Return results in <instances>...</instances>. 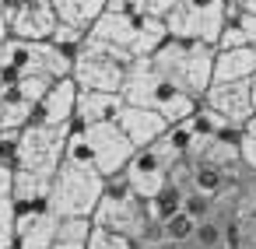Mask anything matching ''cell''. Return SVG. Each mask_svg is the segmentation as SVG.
<instances>
[{"label":"cell","mask_w":256,"mask_h":249,"mask_svg":"<svg viewBox=\"0 0 256 249\" xmlns=\"http://www.w3.org/2000/svg\"><path fill=\"white\" fill-rule=\"evenodd\" d=\"M120 95H123L126 106L151 109V112H158L165 123H182V120H190V116L200 109V98L179 92V88H176L172 81H165L148 60H134V64H130Z\"/></svg>","instance_id":"6da1fadb"},{"label":"cell","mask_w":256,"mask_h":249,"mask_svg":"<svg viewBox=\"0 0 256 249\" xmlns=\"http://www.w3.org/2000/svg\"><path fill=\"white\" fill-rule=\"evenodd\" d=\"M130 137L120 130V123H102V126H70L67 137V162L95 168L102 179L123 176V168L134 158Z\"/></svg>","instance_id":"7a4b0ae2"},{"label":"cell","mask_w":256,"mask_h":249,"mask_svg":"<svg viewBox=\"0 0 256 249\" xmlns=\"http://www.w3.org/2000/svg\"><path fill=\"white\" fill-rule=\"evenodd\" d=\"M148 64L165 81H172L179 92H186L193 98H204L207 88H210V78H214V50L210 46H200V42L165 39L148 56Z\"/></svg>","instance_id":"3957f363"},{"label":"cell","mask_w":256,"mask_h":249,"mask_svg":"<svg viewBox=\"0 0 256 249\" xmlns=\"http://www.w3.org/2000/svg\"><path fill=\"white\" fill-rule=\"evenodd\" d=\"M74 70V56L60 53L53 42H22V39H8L0 46V88H8L22 78H70Z\"/></svg>","instance_id":"277c9868"},{"label":"cell","mask_w":256,"mask_h":249,"mask_svg":"<svg viewBox=\"0 0 256 249\" xmlns=\"http://www.w3.org/2000/svg\"><path fill=\"white\" fill-rule=\"evenodd\" d=\"M106 193V179L78 162H64L50 179V210L56 218H92Z\"/></svg>","instance_id":"5b68a950"},{"label":"cell","mask_w":256,"mask_h":249,"mask_svg":"<svg viewBox=\"0 0 256 249\" xmlns=\"http://www.w3.org/2000/svg\"><path fill=\"white\" fill-rule=\"evenodd\" d=\"M92 224L112 228V232L134 238V246H137L140 238H148L151 228H154L151 218H148V210H144V200L123 182V176L106 179V193H102V200H98V207H95V214H92Z\"/></svg>","instance_id":"8992f818"},{"label":"cell","mask_w":256,"mask_h":249,"mask_svg":"<svg viewBox=\"0 0 256 249\" xmlns=\"http://www.w3.org/2000/svg\"><path fill=\"white\" fill-rule=\"evenodd\" d=\"M224 25H228V0H179V8L165 18L168 39L200 42L210 50L218 46Z\"/></svg>","instance_id":"52a82bcc"},{"label":"cell","mask_w":256,"mask_h":249,"mask_svg":"<svg viewBox=\"0 0 256 249\" xmlns=\"http://www.w3.org/2000/svg\"><path fill=\"white\" fill-rule=\"evenodd\" d=\"M67 137L70 126H42V123H28L18 137V162L14 168L53 179L56 168L67 162Z\"/></svg>","instance_id":"ba28073f"},{"label":"cell","mask_w":256,"mask_h":249,"mask_svg":"<svg viewBox=\"0 0 256 249\" xmlns=\"http://www.w3.org/2000/svg\"><path fill=\"white\" fill-rule=\"evenodd\" d=\"M130 64H134V60H126V56H120V53L98 46L95 39H84V46H81L78 56H74L70 78L78 81L81 92H112V95H120Z\"/></svg>","instance_id":"9c48e42d"},{"label":"cell","mask_w":256,"mask_h":249,"mask_svg":"<svg viewBox=\"0 0 256 249\" xmlns=\"http://www.w3.org/2000/svg\"><path fill=\"white\" fill-rule=\"evenodd\" d=\"M200 106L214 109V112H218L224 123H232L235 130H242V126L252 120V112H256L249 81H221V84H210L207 95L200 98Z\"/></svg>","instance_id":"30bf717a"},{"label":"cell","mask_w":256,"mask_h":249,"mask_svg":"<svg viewBox=\"0 0 256 249\" xmlns=\"http://www.w3.org/2000/svg\"><path fill=\"white\" fill-rule=\"evenodd\" d=\"M8 22H11V39L22 42H50V36L60 25L53 0H25L18 11H11Z\"/></svg>","instance_id":"8fae6325"},{"label":"cell","mask_w":256,"mask_h":249,"mask_svg":"<svg viewBox=\"0 0 256 249\" xmlns=\"http://www.w3.org/2000/svg\"><path fill=\"white\" fill-rule=\"evenodd\" d=\"M123 182H126V186L148 204V200L158 196L162 186L168 182V165H165L151 148H140V151H134L130 165L123 168Z\"/></svg>","instance_id":"7c38bea8"},{"label":"cell","mask_w":256,"mask_h":249,"mask_svg":"<svg viewBox=\"0 0 256 249\" xmlns=\"http://www.w3.org/2000/svg\"><path fill=\"white\" fill-rule=\"evenodd\" d=\"M78 81L74 78H60L50 84V92L42 95V102L36 106V116L32 123H42V126H70L74 123V109H78Z\"/></svg>","instance_id":"4fadbf2b"},{"label":"cell","mask_w":256,"mask_h":249,"mask_svg":"<svg viewBox=\"0 0 256 249\" xmlns=\"http://www.w3.org/2000/svg\"><path fill=\"white\" fill-rule=\"evenodd\" d=\"M50 210V179L14 168V232Z\"/></svg>","instance_id":"5bb4252c"},{"label":"cell","mask_w":256,"mask_h":249,"mask_svg":"<svg viewBox=\"0 0 256 249\" xmlns=\"http://www.w3.org/2000/svg\"><path fill=\"white\" fill-rule=\"evenodd\" d=\"M137 22L140 18H126V14H109L102 11L95 18V25L88 28V39H95L98 46L134 60V42H137Z\"/></svg>","instance_id":"9a60e30c"},{"label":"cell","mask_w":256,"mask_h":249,"mask_svg":"<svg viewBox=\"0 0 256 249\" xmlns=\"http://www.w3.org/2000/svg\"><path fill=\"white\" fill-rule=\"evenodd\" d=\"M123 106H126L123 95H112V92H81V95H78V109H74V123H70V126L120 123Z\"/></svg>","instance_id":"2e32d148"},{"label":"cell","mask_w":256,"mask_h":249,"mask_svg":"<svg viewBox=\"0 0 256 249\" xmlns=\"http://www.w3.org/2000/svg\"><path fill=\"white\" fill-rule=\"evenodd\" d=\"M165 120L158 116V112H151V109H137V106H123V112H120V130L130 137V144L140 151V148H151L162 134H165Z\"/></svg>","instance_id":"e0dca14e"},{"label":"cell","mask_w":256,"mask_h":249,"mask_svg":"<svg viewBox=\"0 0 256 249\" xmlns=\"http://www.w3.org/2000/svg\"><path fill=\"white\" fill-rule=\"evenodd\" d=\"M252 74H256V46L214 50V78H210V84H221V81H252Z\"/></svg>","instance_id":"ac0fdd59"},{"label":"cell","mask_w":256,"mask_h":249,"mask_svg":"<svg viewBox=\"0 0 256 249\" xmlns=\"http://www.w3.org/2000/svg\"><path fill=\"white\" fill-rule=\"evenodd\" d=\"M190 148H193V130H190L186 120H182V123H168L165 134L151 144V151H154L168 168L179 165V162H186V158H190Z\"/></svg>","instance_id":"d6986e66"},{"label":"cell","mask_w":256,"mask_h":249,"mask_svg":"<svg viewBox=\"0 0 256 249\" xmlns=\"http://www.w3.org/2000/svg\"><path fill=\"white\" fill-rule=\"evenodd\" d=\"M56 228H60V218L53 210H42L36 221H28L18 232V249H53Z\"/></svg>","instance_id":"ffe728a7"},{"label":"cell","mask_w":256,"mask_h":249,"mask_svg":"<svg viewBox=\"0 0 256 249\" xmlns=\"http://www.w3.org/2000/svg\"><path fill=\"white\" fill-rule=\"evenodd\" d=\"M56 18L64 25H78V28H92L95 18L106 11V0H53Z\"/></svg>","instance_id":"44dd1931"},{"label":"cell","mask_w":256,"mask_h":249,"mask_svg":"<svg viewBox=\"0 0 256 249\" xmlns=\"http://www.w3.org/2000/svg\"><path fill=\"white\" fill-rule=\"evenodd\" d=\"M168 39V28H165V18H154V14H140L137 22V42H134V60H148L162 42Z\"/></svg>","instance_id":"7402d4cb"},{"label":"cell","mask_w":256,"mask_h":249,"mask_svg":"<svg viewBox=\"0 0 256 249\" xmlns=\"http://www.w3.org/2000/svg\"><path fill=\"white\" fill-rule=\"evenodd\" d=\"M196 218H190L186 210H176L172 218H165L158 224V238L165 246H193V232H196Z\"/></svg>","instance_id":"603a6c76"},{"label":"cell","mask_w":256,"mask_h":249,"mask_svg":"<svg viewBox=\"0 0 256 249\" xmlns=\"http://www.w3.org/2000/svg\"><path fill=\"white\" fill-rule=\"evenodd\" d=\"M190 130H193V140H210V137H228V134H235V126L232 123H224L214 109H207V106H200L190 120Z\"/></svg>","instance_id":"cb8c5ba5"},{"label":"cell","mask_w":256,"mask_h":249,"mask_svg":"<svg viewBox=\"0 0 256 249\" xmlns=\"http://www.w3.org/2000/svg\"><path fill=\"white\" fill-rule=\"evenodd\" d=\"M36 116V106L14 98L11 92H0V130H25Z\"/></svg>","instance_id":"d4e9b609"},{"label":"cell","mask_w":256,"mask_h":249,"mask_svg":"<svg viewBox=\"0 0 256 249\" xmlns=\"http://www.w3.org/2000/svg\"><path fill=\"white\" fill-rule=\"evenodd\" d=\"M193 249H224V218L210 214L193 232Z\"/></svg>","instance_id":"484cf974"},{"label":"cell","mask_w":256,"mask_h":249,"mask_svg":"<svg viewBox=\"0 0 256 249\" xmlns=\"http://www.w3.org/2000/svg\"><path fill=\"white\" fill-rule=\"evenodd\" d=\"M50 84H53V78L36 74V78H22V81L8 84V88H0V92H11L14 98H22V102H28V106H39V102H42V95L50 92Z\"/></svg>","instance_id":"4316f807"},{"label":"cell","mask_w":256,"mask_h":249,"mask_svg":"<svg viewBox=\"0 0 256 249\" xmlns=\"http://www.w3.org/2000/svg\"><path fill=\"white\" fill-rule=\"evenodd\" d=\"M84 39H88V28H78V25H56V32L50 36V42L60 50V53H67V56H78V50L84 46Z\"/></svg>","instance_id":"83f0119b"},{"label":"cell","mask_w":256,"mask_h":249,"mask_svg":"<svg viewBox=\"0 0 256 249\" xmlns=\"http://www.w3.org/2000/svg\"><path fill=\"white\" fill-rule=\"evenodd\" d=\"M88 249H137L134 246V238H126V235H120V232H112V228H92V235H88Z\"/></svg>","instance_id":"f1b7e54d"},{"label":"cell","mask_w":256,"mask_h":249,"mask_svg":"<svg viewBox=\"0 0 256 249\" xmlns=\"http://www.w3.org/2000/svg\"><path fill=\"white\" fill-rule=\"evenodd\" d=\"M0 218H14V168H0Z\"/></svg>","instance_id":"f546056e"},{"label":"cell","mask_w":256,"mask_h":249,"mask_svg":"<svg viewBox=\"0 0 256 249\" xmlns=\"http://www.w3.org/2000/svg\"><path fill=\"white\" fill-rule=\"evenodd\" d=\"M238 165H242V172H249V176H256V137L252 134H246V130H238Z\"/></svg>","instance_id":"4dcf8cb0"},{"label":"cell","mask_w":256,"mask_h":249,"mask_svg":"<svg viewBox=\"0 0 256 249\" xmlns=\"http://www.w3.org/2000/svg\"><path fill=\"white\" fill-rule=\"evenodd\" d=\"M22 130H0V168H14Z\"/></svg>","instance_id":"1f68e13d"},{"label":"cell","mask_w":256,"mask_h":249,"mask_svg":"<svg viewBox=\"0 0 256 249\" xmlns=\"http://www.w3.org/2000/svg\"><path fill=\"white\" fill-rule=\"evenodd\" d=\"M109 14H126V18H140L148 14V0H106Z\"/></svg>","instance_id":"d6a6232c"},{"label":"cell","mask_w":256,"mask_h":249,"mask_svg":"<svg viewBox=\"0 0 256 249\" xmlns=\"http://www.w3.org/2000/svg\"><path fill=\"white\" fill-rule=\"evenodd\" d=\"M0 249H18V232H14V218H0Z\"/></svg>","instance_id":"836d02e7"},{"label":"cell","mask_w":256,"mask_h":249,"mask_svg":"<svg viewBox=\"0 0 256 249\" xmlns=\"http://www.w3.org/2000/svg\"><path fill=\"white\" fill-rule=\"evenodd\" d=\"M176 8H179V0H148V14H154V18H168Z\"/></svg>","instance_id":"e575fe53"},{"label":"cell","mask_w":256,"mask_h":249,"mask_svg":"<svg viewBox=\"0 0 256 249\" xmlns=\"http://www.w3.org/2000/svg\"><path fill=\"white\" fill-rule=\"evenodd\" d=\"M11 39V22H8V8L0 4V46H4Z\"/></svg>","instance_id":"d590c367"},{"label":"cell","mask_w":256,"mask_h":249,"mask_svg":"<svg viewBox=\"0 0 256 249\" xmlns=\"http://www.w3.org/2000/svg\"><path fill=\"white\" fill-rule=\"evenodd\" d=\"M0 4H4V8H8V18H11V11H18V8L25 4V0H0Z\"/></svg>","instance_id":"8d00e7d4"},{"label":"cell","mask_w":256,"mask_h":249,"mask_svg":"<svg viewBox=\"0 0 256 249\" xmlns=\"http://www.w3.org/2000/svg\"><path fill=\"white\" fill-rule=\"evenodd\" d=\"M242 4V11H249V14H256V0H238Z\"/></svg>","instance_id":"74e56055"},{"label":"cell","mask_w":256,"mask_h":249,"mask_svg":"<svg viewBox=\"0 0 256 249\" xmlns=\"http://www.w3.org/2000/svg\"><path fill=\"white\" fill-rule=\"evenodd\" d=\"M242 130H246V134H252V137H256V112H252V120H249V123H246V126H242Z\"/></svg>","instance_id":"f35d334b"},{"label":"cell","mask_w":256,"mask_h":249,"mask_svg":"<svg viewBox=\"0 0 256 249\" xmlns=\"http://www.w3.org/2000/svg\"><path fill=\"white\" fill-rule=\"evenodd\" d=\"M249 88H252V106H256V74H252V81H249Z\"/></svg>","instance_id":"ab89813d"},{"label":"cell","mask_w":256,"mask_h":249,"mask_svg":"<svg viewBox=\"0 0 256 249\" xmlns=\"http://www.w3.org/2000/svg\"><path fill=\"white\" fill-rule=\"evenodd\" d=\"M252 246H256V232H252Z\"/></svg>","instance_id":"60d3db41"}]
</instances>
